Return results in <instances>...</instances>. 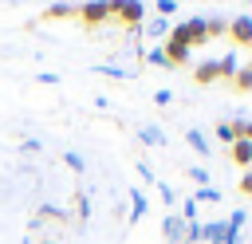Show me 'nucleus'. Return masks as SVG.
Wrapping results in <instances>:
<instances>
[{"mask_svg": "<svg viewBox=\"0 0 252 244\" xmlns=\"http://www.w3.org/2000/svg\"><path fill=\"white\" fill-rule=\"evenodd\" d=\"M63 161H67V165H71L75 173H83V169H87V161H83V157H79L75 150H67V153H63Z\"/></svg>", "mask_w": 252, "mask_h": 244, "instance_id": "26", "label": "nucleus"}, {"mask_svg": "<svg viewBox=\"0 0 252 244\" xmlns=\"http://www.w3.org/2000/svg\"><path fill=\"white\" fill-rule=\"evenodd\" d=\"M236 189H240V193H248V197H252V169H244V177H240V185H236Z\"/></svg>", "mask_w": 252, "mask_h": 244, "instance_id": "32", "label": "nucleus"}, {"mask_svg": "<svg viewBox=\"0 0 252 244\" xmlns=\"http://www.w3.org/2000/svg\"><path fill=\"white\" fill-rule=\"evenodd\" d=\"M138 142H142V146L161 150V146H165V130H161V126H154V122H142V126H138Z\"/></svg>", "mask_w": 252, "mask_h": 244, "instance_id": "5", "label": "nucleus"}, {"mask_svg": "<svg viewBox=\"0 0 252 244\" xmlns=\"http://www.w3.org/2000/svg\"><path fill=\"white\" fill-rule=\"evenodd\" d=\"M177 12V0H158V16L165 20V16H173Z\"/></svg>", "mask_w": 252, "mask_h": 244, "instance_id": "29", "label": "nucleus"}, {"mask_svg": "<svg viewBox=\"0 0 252 244\" xmlns=\"http://www.w3.org/2000/svg\"><path fill=\"white\" fill-rule=\"evenodd\" d=\"M154 102H158V106H169L173 94H169V91H154Z\"/></svg>", "mask_w": 252, "mask_h": 244, "instance_id": "33", "label": "nucleus"}, {"mask_svg": "<svg viewBox=\"0 0 252 244\" xmlns=\"http://www.w3.org/2000/svg\"><path fill=\"white\" fill-rule=\"evenodd\" d=\"M118 20H122L126 28H138V24H146V8H142V0H126V8L118 12Z\"/></svg>", "mask_w": 252, "mask_h": 244, "instance_id": "9", "label": "nucleus"}, {"mask_svg": "<svg viewBox=\"0 0 252 244\" xmlns=\"http://www.w3.org/2000/svg\"><path fill=\"white\" fill-rule=\"evenodd\" d=\"M35 83H43V87H55V83H59V75H55V71H39V75H35Z\"/></svg>", "mask_w": 252, "mask_h": 244, "instance_id": "30", "label": "nucleus"}, {"mask_svg": "<svg viewBox=\"0 0 252 244\" xmlns=\"http://www.w3.org/2000/svg\"><path fill=\"white\" fill-rule=\"evenodd\" d=\"M154 189H158V197H161V205L173 213V205H177V189L173 185H165V181H154Z\"/></svg>", "mask_w": 252, "mask_h": 244, "instance_id": "18", "label": "nucleus"}, {"mask_svg": "<svg viewBox=\"0 0 252 244\" xmlns=\"http://www.w3.org/2000/svg\"><path fill=\"white\" fill-rule=\"evenodd\" d=\"M228 35H232V43H240V47H252V16L244 12V16L228 20Z\"/></svg>", "mask_w": 252, "mask_h": 244, "instance_id": "3", "label": "nucleus"}, {"mask_svg": "<svg viewBox=\"0 0 252 244\" xmlns=\"http://www.w3.org/2000/svg\"><path fill=\"white\" fill-rule=\"evenodd\" d=\"M71 220H75L79 228L91 220V193H87V189H79V193H75V209H71Z\"/></svg>", "mask_w": 252, "mask_h": 244, "instance_id": "7", "label": "nucleus"}, {"mask_svg": "<svg viewBox=\"0 0 252 244\" xmlns=\"http://www.w3.org/2000/svg\"><path fill=\"white\" fill-rule=\"evenodd\" d=\"M161 236L169 244H185V220H181V213H165L161 216Z\"/></svg>", "mask_w": 252, "mask_h": 244, "instance_id": "2", "label": "nucleus"}, {"mask_svg": "<svg viewBox=\"0 0 252 244\" xmlns=\"http://www.w3.org/2000/svg\"><path fill=\"white\" fill-rule=\"evenodd\" d=\"M240 67H244V63H240V55H236V51H228V55H220V59H217V71H220V79H228V83L236 79V71H240Z\"/></svg>", "mask_w": 252, "mask_h": 244, "instance_id": "11", "label": "nucleus"}, {"mask_svg": "<svg viewBox=\"0 0 252 244\" xmlns=\"http://www.w3.org/2000/svg\"><path fill=\"white\" fill-rule=\"evenodd\" d=\"M193 201H197V205H217V201H220V189L205 185V189H197V193H193Z\"/></svg>", "mask_w": 252, "mask_h": 244, "instance_id": "21", "label": "nucleus"}, {"mask_svg": "<svg viewBox=\"0 0 252 244\" xmlns=\"http://www.w3.org/2000/svg\"><path fill=\"white\" fill-rule=\"evenodd\" d=\"M146 59H150L154 67H169V59H165V47H154V51H150Z\"/></svg>", "mask_w": 252, "mask_h": 244, "instance_id": "27", "label": "nucleus"}, {"mask_svg": "<svg viewBox=\"0 0 252 244\" xmlns=\"http://www.w3.org/2000/svg\"><path fill=\"white\" fill-rule=\"evenodd\" d=\"M185 142H189V150H193V153H201V157H209V153H213L209 138H205V134H201L197 126H193V130H185Z\"/></svg>", "mask_w": 252, "mask_h": 244, "instance_id": "13", "label": "nucleus"}, {"mask_svg": "<svg viewBox=\"0 0 252 244\" xmlns=\"http://www.w3.org/2000/svg\"><path fill=\"white\" fill-rule=\"evenodd\" d=\"M106 20H110L106 0H87V4L79 8V24H83V28H102Z\"/></svg>", "mask_w": 252, "mask_h": 244, "instance_id": "1", "label": "nucleus"}, {"mask_svg": "<svg viewBox=\"0 0 252 244\" xmlns=\"http://www.w3.org/2000/svg\"><path fill=\"white\" fill-rule=\"evenodd\" d=\"M126 8V0H106V12H110V20H118V12Z\"/></svg>", "mask_w": 252, "mask_h": 244, "instance_id": "31", "label": "nucleus"}, {"mask_svg": "<svg viewBox=\"0 0 252 244\" xmlns=\"http://www.w3.org/2000/svg\"><path fill=\"white\" fill-rule=\"evenodd\" d=\"M16 153H28V157H32V153H43V142H39V138H24V142L16 146Z\"/></svg>", "mask_w": 252, "mask_h": 244, "instance_id": "25", "label": "nucleus"}, {"mask_svg": "<svg viewBox=\"0 0 252 244\" xmlns=\"http://www.w3.org/2000/svg\"><path fill=\"white\" fill-rule=\"evenodd\" d=\"M193 79L205 87V83H213V79H220V71H217V59H205V63H197L193 67Z\"/></svg>", "mask_w": 252, "mask_h": 244, "instance_id": "15", "label": "nucleus"}, {"mask_svg": "<svg viewBox=\"0 0 252 244\" xmlns=\"http://www.w3.org/2000/svg\"><path fill=\"white\" fill-rule=\"evenodd\" d=\"M146 35H150V39L169 35V20H161V16H158V20H150V24H146Z\"/></svg>", "mask_w": 252, "mask_h": 244, "instance_id": "19", "label": "nucleus"}, {"mask_svg": "<svg viewBox=\"0 0 252 244\" xmlns=\"http://www.w3.org/2000/svg\"><path fill=\"white\" fill-rule=\"evenodd\" d=\"M220 236H224V220H205V224H201V240L220 244Z\"/></svg>", "mask_w": 252, "mask_h": 244, "instance_id": "16", "label": "nucleus"}, {"mask_svg": "<svg viewBox=\"0 0 252 244\" xmlns=\"http://www.w3.org/2000/svg\"><path fill=\"white\" fill-rule=\"evenodd\" d=\"M217 138H220V142H228V146H232V142H236V138H240V122H217Z\"/></svg>", "mask_w": 252, "mask_h": 244, "instance_id": "17", "label": "nucleus"}, {"mask_svg": "<svg viewBox=\"0 0 252 244\" xmlns=\"http://www.w3.org/2000/svg\"><path fill=\"white\" fill-rule=\"evenodd\" d=\"M146 213H150V201H146V193H142V189H130V216H126V224H138Z\"/></svg>", "mask_w": 252, "mask_h": 244, "instance_id": "8", "label": "nucleus"}, {"mask_svg": "<svg viewBox=\"0 0 252 244\" xmlns=\"http://www.w3.org/2000/svg\"><path fill=\"white\" fill-rule=\"evenodd\" d=\"M232 87H236V91H252V63H244V67L236 71V79H232Z\"/></svg>", "mask_w": 252, "mask_h": 244, "instance_id": "22", "label": "nucleus"}, {"mask_svg": "<svg viewBox=\"0 0 252 244\" xmlns=\"http://www.w3.org/2000/svg\"><path fill=\"white\" fill-rule=\"evenodd\" d=\"M94 75H110V79H130V71H126V67H114V63H98V67H94Z\"/></svg>", "mask_w": 252, "mask_h": 244, "instance_id": "23", "label": "nucleus"}, {"mask_svg": "<svg viewBox=\"0 0 252 244\" xmlns=\"http://www.w3.org/2000/svg\"><path fill=\"white\" fill-rule=\"evenodd\" d=\"M138 177H142L146 185H154V181H158V177H154V165H150V161H138Z\"/></svg>", "mask_w": 252, "mask_h": 244, "instance_id": "28", "label": "nucleus"}, {"mask_svg": "<svg viewBox=\"0 0 252 244\" xmlns=\"http://www.w3.org/2000/svg\"><path fill=\"white\" fill-rule=\"evenodd\" d=\"M189 55H193V47H189V43H173V39H165V59H169V67L189 63Z\"/></svg>", "mask_w": 252, "mask_h": 244, "instance_id": "10", "label": "nucleus"}, {"mask_svg": "<svg viewBox=\"0 0 252 244\" xmlns=\"http://www.w3.org/2000/svg\"><path fill=\"white\" fill-rule=\"evenodd\" d=\"M63 220H67L63 209H55V205H39L35 216H32V228H39V224H63Z\"/></svg>", "mask_w": 252, "mask_h": 244, "instance_id": "6", "label": "nucleus"}, {"mask_svg": "<svg viewBox=\"0 0 252 244\" xmlns=\"http://www.w3.org/2000/svg\"><path fill=\"white\" fill-rule=\"evenodd\" d=\"M185 177H189V181H197L201 189H205V185H213V181H209V169H205V165H189V169H185Z\"/></svg>", "mask_w": 252, "mask_h": 244, "instance_id": "24", "label": "nucleus"}, {"mask_svg": "<svg viewBox=\"0 0 252 244\" xmlns=\"http://www.w3.org/2000/svg\"><path fill=\"white\" fill-rule=\"evenodd\" d=\"M248 224V213L244 209H236V213H228L224 216V236H220V244H240V228Z\"/></svg>", "mask_w": 252, "mask_h": 244, "instance_id": "4", "label": "nucleus"}, {"mask_svg": "<svg viewBox=\"0 0 252 244\" xmlns=\"http://www.w3.org/2000/svg\"><path fill=\"white\" fill-rule=\"evenodd\" d=\"M39 244H59V240H47V236H43V240H39Z\"/></svg>", "mask_w": 252, "mask_h": 244, "instance_id": "34", "label": "nucleus"}, {"mask_svg": "<svg viewBox=\"0 0 252 244\" xmlns=\"http://www.w3.org/2000/svg\"><path fill=\"white\" fill-rule=\"evenodd\" d=\"M67 16H79V8H75V4H67V0L47 4V12H43V20H67Z\"/></svg>", "mask_w": 252, "mask_h": 244, "instance_id": "14", "label": "nucleus"}, {"mask_svg": "<svg viewBox=\"0 0 252 244\" xmlns=\"http://www.w3.org/2000/svg\"><path fill=\"white\" fill-rule=\"evenodd\" d=\"M205 31H209V39H213V35H228V20L209 16V20H205Z\"/></svg>", "mask_w": 252, "mask_h": 244, "instance_id": "20", "label": "nucleus"}, {"mask_svg": "<svg viewBox=\"0 0 252 244\" xmlns=\"http://www.w3.org/2000/svg\"><path fill=\"white\" fill-rule=\"evenodd\" d=\"M228 157H232L236 165H252V142H248V138H236V142L228 146Z\"/></svg>", "mask_w": 252, "mask_h": 244, "instance_id": "12", "label": "nucleus"}]
</instances>
